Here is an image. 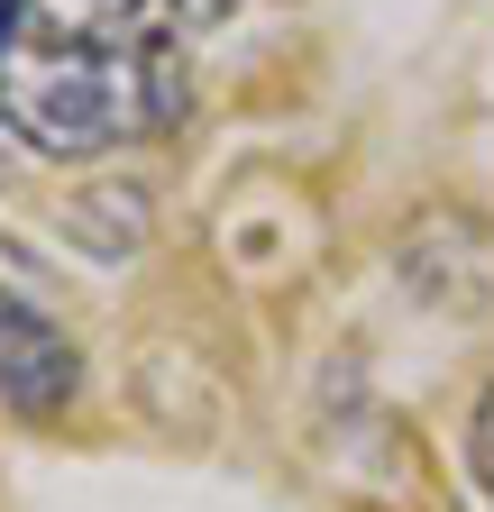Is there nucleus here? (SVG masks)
Masks as SVG:
<instances>
[{"mask_svg":"<svg viewBox=\"0 0 494 512\" xmlns=\"http://www.w3.org/2000/svg\"><path fill=\"white\" fill-rule=\"evenodd\" d=\"M193 110L183 28L156 37H74L37 19L28 0H0V128L55 165H101L147 147Z\"/></svg>","mask_w":494,"mask_h":512,"instance_id":"obj_1","label":"nucleus"},{"mask_svg":"<svg viewBox=\"0 0 494 512\" xmlns=\"http://www.w3.org/2000/svg\"><path fill=\"white\" fill-rule=\"evenodd\" d=\"M74 384H83V348L55 330L28 293H0V403L46 421V412L74 403Z\"/></svg>","mask_w":494,"mask_h":512,"instance_id":"obj_2","label":"nucleus"},{"mask_svg":"<svg viewBox=\"0 0 494 512\" xmlns=\"http://www.w3.org/2000/svg\"><path fill=\"white\" fill-rule=\"evenodd\" d=\"M55 229H65V247H83V256H138L147 247V192L138 183H92V192H74L65 211H55Z\"/></svg>","mask_w":494,"mask_h":512,"instance_id":"obj_3","label":"nucleus"},{"mask_svg":"<svg viewBox=\"0 0 494 512\" xmlns=\"http://www.w3.org/2000/svg\"><path fill=\"white\" fill-rule=\"evenodd\" d=\"M28 10L74 28V37H156V28H174L165 0H28Z\"/></svg>","mask_w":494,"mask_h":512,"instance_id":"obj_4","label":"nucleus"},{"mask_svg":"<svg viewBox=\"0 0 494 512\" xmlns=\"http://www.w3.org/2000/svg\"><path fill=\"white\" fill-rule=\"evenodd\" d=\"M467 467H476V485H485V503H494V384H485L476 412H467Z\"/></svg>","mask_w":494,"mask_h":512,"instance_id":"obj_5","label":"nucleus"},{"mask_svg":"<svg viewBox=\"0 0 494 512\" xmlns=\"http://www.w3.org/2000/svg\"><path fill=\"white\" fill-rule=\"evenodd\" d=\"M165 10H174V28H183V37H193V28H229L247 0H165Z\"/></svg>","mask_w":494,"mask_h":512,"instance_id":"obj_6","label":"nucleus"}]
</instances>
